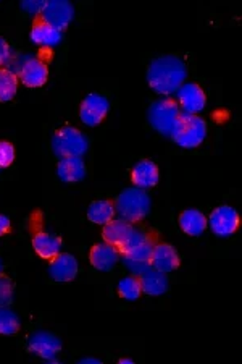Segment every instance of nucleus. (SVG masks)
I'll list each match as a JSON object with an SVG mask.
<instances>
[{"mask_svg":"<svg viewBox=\"0 0 242 364\" xmlns=\"http://www.w3.org/2000/svg\"><path fill=\"white\" fill-rule=\"evenodd\" d=\"M52 57H54V54H52L50 47H44L36 57H31L29 60H26L18 75L21 83L28 87L44 86L47 78H49V63Z\"/></svg>","mask_w":242,"mask_h":364,"instance_id":"6","label":"nucleus"},{"mask_svg":"<svg viewBox=\"0 0 242 364\" xmlns=\"http://www.w3.org/2000/svg\"><path fill=\"white\" fill-rule=\"evenodd\" d=\"M147 235H149V230H139V228H134V230L131 232V235H129L128 240L123 245L118 246V252L123 256L125 252H128L129 250H133L134 246H138L139 243H143L144 240L147 238Z\"/></svg>","mask_w":242,"mask_h":364,"instance_id":"28","label":"nucleus"},{"mask_svg":"<svg viewBox=\"0 0 242 364\" xmlns=\"http://www.w3.org/2000/svg\"><path fill=\"white\" fill-rule=\"evenodd\" d=\"M52 151L58 157H81L87 151V138L73 127H63L52 136Z\"/></svg>","mask_w":242,"mask_h":364,"instance_id":"5","label":"nucleus"},{"mask_svg":"<svg viewBox=\"0 0 242 364\" xmlns=\"http://www.w3.org/2000/svg\"><path fill=\"white\" fill-rule=\"evenodd\" d=\"M158 242V233L155 230H149V235L144 240L143 243H139L138 246H134L133 250H129L128 252L123 255L126 261L133 262V264H141V266H152V255H153V248Z\"/></svg>","mask_w":242,"mask_h":364,"instance_id":"16","label":"nucleus"},{"mask_svg":"<svg viewBox=\"0 0 242 364\" xmlns=\"http://www.w3.org/2000/svg\"><path fill=\"white\" fill-rule=\"evenodd\" d=\"M15 161V148L9 141H0V168H7Z\"/></svg>","mask_w":242,"mask_h":364,"instance_id":"29","label":"nucleus"},{"mask_svg":"<svg viewBox=\"0 0 242 364\" xmlns=\"http://www.w3.org/2000/svg\"><path fill=\"white\" fill-rule=\"evenodd\" d=\"M10 58V46L4 38H0V67Z\"/></svg>","mask_w":242,"mask_h":364,"instance_id":"31","label":"nucleus"},{"mask_svg":"<svg viewBox=\"0 0 242 364\" xmlns=\"http://www.w3.org/2000/svg\"><path fill=\"white\" fill-rule=\"evenodd\" d=\"M28 348L31 353L44 358V360H52L62 351V340L54 333L40 331L33 333L28 342Z\"/></svg>","mask_w":242,"mask_h":364,"instance_id":"11","label":"nucleus"},{"mask_svg":"<svg viewBox=\"0 0 242 364\" xmlns=\"http://www.w3.org/2000/svg\"><path fill=\"white\" fill-rule=\"evenodd\" d=\"M4 274V262H2V259H0V275Z\"/></svg>","mask_w":242,"mask_h":364,"instance_id":"35","label":"nucleus"},{"mask_svg":"<svg viewBox=\"0 0 242 364\" xmlns=\"http://www.w3.org/2000/svg\"><path fill=\"white\" fill-rule=\"evenodd\" d=\"M143 293V285H141L139 275H128V277L121 279L120 284H118V295L126 301H134L138 299Z\"/></svg>","mask_w":242,"mask_h":364,"instance_id":"25","label":"nucleus"},{"mask_svg":"<svg viewBox=\"0 0 242 364\" xmlns=\"http://www.w3.org/2000/svg\"><path fill=\"white\" fill-rule=\"evenodd\" d=\"M181 107L175 99H160L153 102L149 109V122L152 128L162 134H171L176 120L181 115Z\"/></svg>","mask_w":242,"mask_h":364,"instance_id":"7","label":"nucleus"},{"mask_svg":"<svg viewBox=\"0 0 242 364\" xmlns=\"http://www.w3.org/2000/svg\"><path fill=\"white\" fill-rule=\"evenodd\" d=\"M115 209L123 220L138 224L150 210V198L143 188H126L115 199Z\"/></svg>","mask_w":242,"mask_h":364,"instance_id":"2","label":"nucleus"},{"mask_svg":"<svg viewBox=\"0 0 242 364\" xmlns=\"http://www.w3.org/2000/svg\"><path fill=\"white\" fill-rule=\"evenodd\" d=\"M31 39L33 43H36L39 46L44 47H52L60 43L62 39V33L57 31L55 28H52L50 25H47L45 21H43L36 15L33 20V28H31Z\"/></svg>","mask_w":242,"mask_h":364,"instance_id":"21","label":"nucleus"},{"mask_svg":"<svg viewBox=\"0 0 242 364\" xmlns=\"http://www.w3.org/2000/svg\"><path fill=\"white\" fill-rule=\"evenodd\" d=\"M116 209L114 199H104V201H94L87 209V219L97 225H107L115 219Z\"/></svg>","mask_w":242,"mask_h":364,"instance_id":"23","label":"nucleus"},{"mask_svg":"<svg viewBox=\"0 0 242 364\" xmlns=\"http://www.w3.org/2000/svg\"><path fill=\"white\" fill-rule=\"evenodd\" d=\"M131 181L136 188H150L158 183V167L152 161H141L138 166L133 168Z\"/></svg>","mask_w":242,"mask_h":364,"instance_id":"22","label":"nucleus"},{"mask_svg":"<svg viewBox=\"0 0 242 364\" xmlns=\"http://www.w3.org/2000/svg\"><path fill=\"white\" fill-rule=\"evenodd\" d=\"M180 227L189 237H199L207 230L209 220L197 209H186L180 214Z\"/></svg>","mask_w":242,"mask_h":364,"instance_id":"19","label":"nucleus"},{"mask_svg":"<svg viewBox=\"0 0 242 364\" xmlns=\"http://www.w3.org/2000/svg\"><path fill=\"white\" fill-rule=\"evenodd\" d=\"M120 259V252L110 243H97L94 245L89 251V261L97 271L109 272L116 266Z\"/></svg>","mask_w":242,"mask_h":364,"instance_id":"14","label":"nucleus"},{"mask_svg":"<svg viewBox=\"0 0 242 364\" xmlns=\"http://www.w3.org/2000/svg\"><path fill=\"white\" fill-rule=\"evenodd\" d=\"M239 224V214L229 205H220V208L211 210L209 217V225L218 237H229L238 230Z\"/></svg>","mask_w":242,"mask_h":364,"instance_id":"10","label":"nucleus"},{"mask_svg":"<svg viewBox=\"0 0 242 364\" xmlns=\"http://www.w3.org/2000/svg\"><path fill=\"white\" fill-rule=\"evenodd\" d=\"M170 136L181 148H197L207 136V123L196 114L181 112Z\"/></svg>","mask_w":242,"mask_h":364,"instance_id":"3","label":"nucleus"},{"mask_svg":"<svg viewBox=\"0 0 242 364\" xmlns=\"http://www.w3.org/2000/svg\"><path fill=\"white\" fill-rule=\"evenodd\" d=\"M141 279V285H143V291L145 295L158 296L167 293L168 290V279L167 274H163L157 269H147V271L138 274Z\"/></svg>","mask_w":242,"mask_h":364,"instance_id":"17","label":"nucleus"},{"mask_svg":"<svg viewBox=\"0 0 242 364\" xmlns=\"http://www.w3.org/2000/svg\"><path fill=\"white\" fill-rule=\"evenodd\" d=\"M20 319L9 306H0V333L15 336L20 331Z\"/></svg>","mask_w":242,"mask_h":364,"instance_id":"26","label":"nucleus"},{"mask_svg":"<svg viewBox=\"0 0 242 364\" xmlns=\"http://www.w3.org/2000/svg\"><path fill=\"white\" fill-rule=\"evenodd\" d=\"M133 230H134V227H133V224H129V222L123 220V219H116V220L114 219L111 222H109L107 225H104L102 238L105 243H110V245H114L115 248H118V246L126 242Z\"/></svg>","mask_w":242,"mask_h":364,"instance_id":"20","label":"nucleus"},{"mask_svg":"<svg viewBox=\"0 0 242 364\" xmlns=\"http://www.w3.org/2000/svg\"><path fill=\"white\" fill-rule=\"evenodd\" d=\"M178 99L180 107L185 110L186 114H197L205 107L207 96L202 87L196 83H189L181 86L178 90Z\"/></svg>","mask_w":242,"mask_h":364,"instance_id":"15","label":"nucleus"},{"mask_svg":"<svg viewBox=\"0 0 242 364\" xmlns=\"http://www.w3.org/2000/svg\"><path fill=\"white\" fill-rule=\"evenodd\" d=\"M73 15V5L67 2V0H52V2H45L43 11L38 16L43 21H45L47 25H50L57 31L62 33L72 23Z\"/></svg>","mask_w":242,"mask_h":364,"instance_id":"8","label":"nucleus"},{"mask_svg":"<svg viewBox=\"0 0 242 364\" xmlns=\"http://www.w3.org/2000/svg\"><path fill=\"white\" fill-rule=\"evenodd\" d=\"M152 267L157 269L163 274L173 272L180 267V256L173 246L168 243H163L158 240L155 248H153V255H152Z\"/></svg>","mask_w":242,"mask_h":364,"instance_id":"13","label":"nucleus"},{"mask_svg":"<svg viewBox=\"0 0 242 364\" xmlns=\"http://www.w3.org/2000/svg\"><path fill=\"white\" fill-rule=\"evenodd\" d=\"M120 363H129V364H131L133 360H128V358H123V360H120Z\"/></svg>","mask_w":242,"mask_h":364,"instance_id":"34","label":"nucleus"},{"mask_svg":"<svg viewBox=\"0 0 242 364\" xmlns=\"http://www.w3.org/2000/svg\"><path fill=\"white\" fill-rule=\"evenodd\" d=\"M11 232V222L7 215L0 214V237H5Z\"/></svg>","mask_w":242,"mask_h":364,"instance_id":"32","label":"nucleus"},{"mask_svg":"<svg viewBox=\"0 0 242 364\" xmlns=\"http://www.w3.org/2000/svg\"><path fill=\"white\" fill-rule=\"evenodd\" d=\"M110 104L107 97L100 96V94H87L84 101L81 102L79 117L82 123H86L87 127H97L99 123H102L105 117L109 114Z\"/></svg>","mask_w":242,"mask_h":364,"instance_id":"9","label":"nucleus"},{"mask_svg":"<svg viewBox=\"0 0 242 364\" xmlns=\"http://www.w3.org/2000/svg\"><path fill=\"white\" fill-rule=\"evenodd\" d=\"M18 90V76L9 68H0V102H9Z\"/></svg>","mask_w":242,"mask_h":364,"instance_id":"24","label":"nucleus"},{"mask_svg":"<svg viewBox=\"0 0 242 364\" xmlns=\"http://www.w3.org/2000/svg\"><path fill=\"white\" fill-rule=\"evenodd\" d=\"M81 363H100L99 360H89V358H86V360H82Z\"/></svg>","mask_w":242,"mask_h":364,"instance_id":"33","label":"nucleus"},{"mask_svg":"<svg viewBox=\"0 0 242 364\" xmlns=\"http://www.w3.org/2000/svg\"><path fill=\"white\" fill-rule=\"evenodd\" d=\"M187 78L186 63L176 55H162L153 58L147 70V81L155 92L170 94L178 92Z\"/></svg>","mask_w":242,"mask_h":364,"instance_id":"1","label":"nucleus"},{"mask_svg":"<svg viewBox=\"0 0 242 364\" xmlns=\"http://www.w3.org/2000/svg\"><path fill=\"white\" fill-rule=\"evenodd\" d=\"M58 178L65 183H75L86 177V166L81 157H63L57 167Z\"/></svg>","mask_w":242,"mask_h":364,"instance_id":"18","label":"nucleus"},{"mask_svg":"<svg viewBox=\"0 0 242 364\" xmlns=\"http://www.w3.org/2000/svg\"><path fill=\"white\" fill-rule=\"evenodd\" d=\"M44 5H45V2H23L21 4V7L25 9L26 11H29V14H33L34 16L36 15H39L40 11H43V9H44Z\"/></svg>","mask_w":242,"mask_h":364,"instance_id":"30","label":"nucleus"},{"mask_svg":"<svg viewBox=\"0 0 242 364\" xmlns=\"http://www.w3.org/2000/svg\"><path fill=\"white\" fill-rule=\"evenodd\" d=\"M78 261L68 252H58L49 259V274L57 282H72L78 275Z\"/></svg>","mask_w":242,"mask_h":364,"instance_id":"12","label":"nucleus"},{"mask_svg":"<svg viewBox=\"0 0 242 364\" xmlns=\"http://www.w3.org/2000/svg\"><path fill=\"white\" fill-rule=\"evenodd\" d=\"M13 303V280L9 275H0V306H10Z\"/></svg>","mask_w":242,"mask_h":364,"instance_id":"27","label":"nucleus"},{"mask_svg":"<svg viewBox=\"0 0 242 364\" xmlns=\"http://www.w3.org/2000/svg\"><path fill=\"white\" fill-rule=\"evenodd\" d=\"M29 233L33 235L31 242L33 248L38 255L43 257V259H52V257L57 256L62 250V238L55 237V235H50L44 230L43 224V213L40 210H34V213L29 215Z\"/></svg>","mask_w":242,"mask_h":364,"instance_id":"4","label":"nucleus"}]
</instances>
